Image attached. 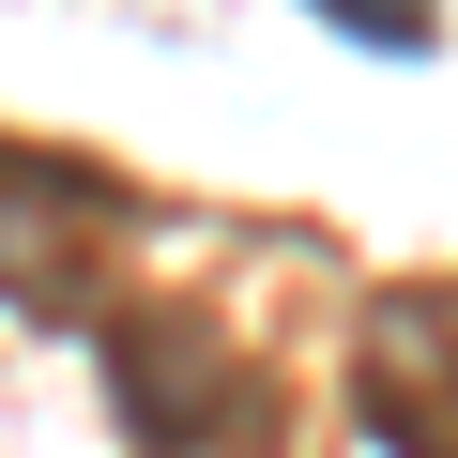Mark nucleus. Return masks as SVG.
Listing matches in <instances>:
<instances>
[{"label": "nucleus", "mask_w": 458, "mask_h": 458, "mask_svg": "<svg viewBox=\"0 0 458 458\" xmlns=\"http://www.w3.org/2000/svg\"><path fill=\"white\" fill-rule=\"evenodd\" d=\"M352 428L382 458H458V276H397L352 321Z\"/></svg>", "instance_id": "nucleus-3"}, {"label": "nucleus", "mask_w": 458, "mask_h": 458, "mask_svg": "<svg viewBox=\"0 0 458 458\" xmlns=\"http://www.w3.org/2000/svg\"><path fill=\"white\" fill-rule=\"evenodd\" d=\"M92 367H107V412L138 458H276V382L199 306H107Z\"/></svg>", "instance_id": "nucleus-1"}, {"label": "nucleus", "mask_w": 458, "mask_h": 458, "mask_svg": "<svg viewBox=\"0 0 458 458\" xmlns=\"http://www.w3.org/2000/svg\"><path fill=\"white\" fill-rule=\"evenodd\" d=\"M306 16H336L352 47H382V62H412V47L443 31V0H306Z\"/></svg>", "instance_id": "nucleus-4"}, {"label": "nucleus", "mask_w": 458, "mask_h": 458, "mask_svg": "<svg viewBox=\"0 0 458 458\" xmlns=\"http://www.w3.org/2000/svg\"><path fill=\"white\" fill-rule=\"evenodd\" d=\"M138 229V183L92 168V153H47V138H0V306L16 321H77L107 336V245Z\"/></svg>", "instance_id": "nucleus-2"}]
</instances>
